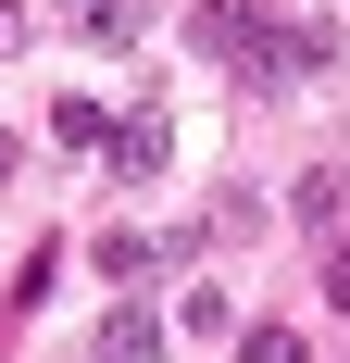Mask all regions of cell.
<instances>
[{
    "label": "cell",
    "instance_id": "obj_1",
    "mask_svg": "<svg viewBox=\"0 0 350 363\" xmlns=\"http://www.w3.org/2000/svg\"><path fill=\"white\" fill-rule=\"evenodd\" d=\"M188 50L225 63L238 88H288V50H276V13H263V0H201V13H188Z\"/></svg>",
    "mask_w": 350,
    "mask_h": 363
},
{
    "label": "cell",
    "instance_id": "obj_2",
    "mask_svg": "<svg viewBox=\"0 0 350 363\" xmlns=\"http://www.w3.org/2000/svg\"><path fill=\"white\" fill-rule=\"evenodd\" d=\"M288 213H300V238H338L350 251V163H313V176L288 188Z\"/></svg>",
    "mask_w": 350,
    "mask_h": 363
},
{
    "label": "cell",
    "instance_id": "obj_3",
    "mask_svg": "<svg viewBox=\"0 0 350 363\" xmlns=\"http://www.w3.org/2000/svg\"><path fill=\"white\" fill-rule=\"evenodd\" d=\"M88 363H163V313L113 301V313H101V338H88Z\"/></svg>",
    "mask_w": 350,
    "mask_h": 363
},
{
    "label": "cell",
    "instance_id": "obj_4",
    "mask_svg": "<svg viewBox=\"0 0 350 363\" xmlns=\"http://www.w3.org/2000/svg\"><path fill=\"white\" fill-rule=\"evenodd\" d=\"M163 150H175V125H163V113H125L101 163H113V176H163Z\"/></svg>",
    "mask_w": 350,
    "mask_h": 363
},
{
    "label": "cell",
    "instance_id": "obj_5",
    "mask_svg": "<svg viewBox=\"0 0 350 363\" xmlns=\"http://www.w3.org/2000/svg\"><path fill=\"white\" fill-rule=\"evenodd\" d=\"M276 50H288V75H325L338 63V26L325 13H276Z\"/></svg>",
    "mask_w": 350,
    "mask_h": 363
},
{
    "label": "cell",
    "instance_id": "obj_6",
    "mask_svg": "<svg viewBox=\"0 0 350 363\" xmlns=\"http://www.w3.org/2000/svg\"><path fill=\"white\" fill-rule=\"evenodd\" d=\"M88 263H101V276H150V263H163V238H150V225H101V238H88Z\"/></svg>",
    "mask_w": 350,
    "mask_h": 363
},
{
    "label": "cell",
    "instance_id": "obj_7",
    "mask_svg": "<svg viewBox=\"0 0 350 363\" xmlns=\"http://www.w3.org/2000/svg\"><path fill=\"white\" fill-rule=\"evenodd\" d=\"M75 26L101 38V50H125V38H138V26H150V0H88V13H75Z\"/></svg>",
    "mask_w": 350,
    "mask_h": 363
},
{
    "label": "cell",
    "instance_id": "obj_8",
    "mask_svg": "<svg viewBox=\"0 0 350 363\" xmlns=\"http://www.w3.org/2000/svg\"><path fill=\"white\" fill-rule=\"evenodd\" d=\"M50 138H63V150H113V113H101V101H63V113H50Z\"/></svg>",
    "mask_w": 350,
    "mask_h": 363
},
{
    "label": "cell",
    "instance_id": "obj_9",
    "mask_svg": "<svg viewBox=\"0 0 350 363\" xmlns=\"http://www.w3.org/2000/svg\"><path fill=\"white\" fill-rule=\"evenodd\" d=\"M238 363H313V351H300V326H238Z\"/></svg>",
    "mask_w": 350,
    "mask_h": 363
},
{
    "label": "cell",
    "instance_id": "obj_10",
    "mask_svg": "<svg viewBox=\"0 0 350 363\" xmlns=\"http://www.w3.org/2000/svg\"><path fill=\"white\" fill-rule=\"evenodd\" d=\"M13 38H26V13H13V0H0V50H13Z\"/></svg>",
    "mask_w": 350,
    "mask_h": 363
},
{
    "label": "cell",
    "instance_id": "obj_11",
    "mask_svg": "<svg viewBox=\"0 0 350 363\" xmlns=\"http://www.w3.org/2000/svg\"><path fill=\"white\" fill-rule=\"evenodd\" d=\"M0 176H13V125H0Z\"/></svg>",
    "mask_w": 350,
    "mask_h": 363
},
{
    "label": "cell",
    "instance_id": "obj_12",
    "mask_svg": "<svg viewBox=\"0 0 350 363\" xmlns=\"http://www.w3.org/2000/svg\"><path fill=\"white\" fill-rule=\"evenodd\" d=\"M75 13H88V0H75Z\"/></svg>",
    "mask_w": 350,
    "mask_h": 363
}]
</instances>
